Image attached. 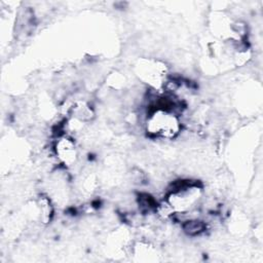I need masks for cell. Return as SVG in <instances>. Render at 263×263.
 Returning <instances> with one entry per match:
<instances>
[{
  "mask_svg": "<svg viewBox=\"0 0 263 263\" xmlns=\"http://www.w3.org/2000/svg\"><path fill=\"white\" fill-rule=\"evenodd\" d=\"M180 122L176 115L166 109H156L147 119V132L155 137L173 139L178 135Z\"/></svg>",
  "mask_w": 263,
  "mask_h": 263,
  "instance_id": "cell-1",
  "label": "cell"
},
{
  "mask_svg": "<svg viewBox=\"0 0 263 263\" xmlns=\"http://www.w3.org/2000/svg\"><path fill=\"white\" fill-rule=\"evenodd\" d=\"M204 228H205L204 224L201 221H197V220H190L184 224V231L191 235H195L202 232Z\"/></svg>",
  "mask_w": 263,
  "mask_h": 263,
  "instance_id": "cell-2",
  "label": "cell"
}]
</instances>
